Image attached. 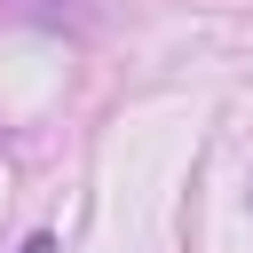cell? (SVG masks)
I'll return each mask as SVG.
<instances>
[{
    "label": "cell",
    "mask_w": 253,
    "mask_h": 253,
    "mask_svg": "<svg viewBox=\"0 0 253 253\" xmlns=\"http://www.w3.org/2000/svg\"><path fill=\"white\" fill-rule=\"evenodd\" d=\"M24 253H55V237H24Z\"/></svg>",
    "instance_id": "6da1fadb"
}]
</instances>
